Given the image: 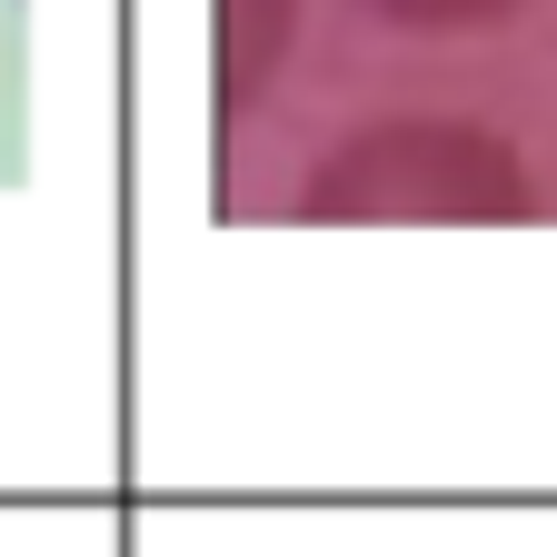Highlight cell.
I'll use <instances>...</instances> for the list:
<instances>
[{
  "label": "cell",
  "mask_w": 557,
  "mask_h": 557,
  "mask_svg": "<svg viewBox=\"0 0 557 557\" xmlns=\"http://www.w3.org/2000/svg\"><path fill=\"white\" fill-rule=\"evenodd\" d=\"M379 11H398V21H487L498 0H379Z\"/></svg>",
  "instance_id": "6da1fadb"
}]
</instances>
